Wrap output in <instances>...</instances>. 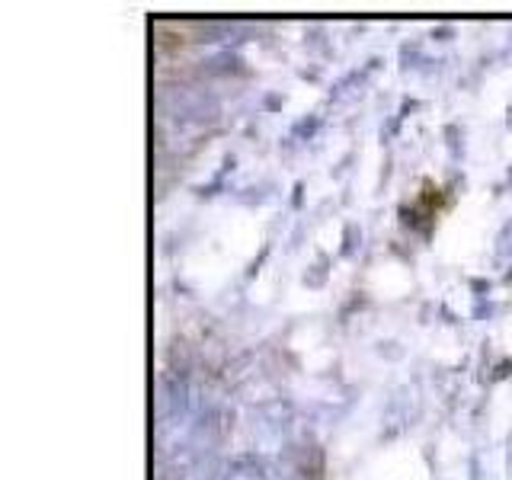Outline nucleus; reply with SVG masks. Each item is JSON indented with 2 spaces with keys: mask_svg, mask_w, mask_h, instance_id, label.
Here are the masks:
<instances>
[{
  "mask_svg": "<svg viewBox=\"0 0 512 480\" xmlns=\"http://www.w3.org/2000/svg\"><path fill=\"white\" fill-rule=\"evenodd\" d=\"M279 480H295V477H279Z\"/></svg>",
  "mask_w": 512,
  "mask_h": 480,
  "instance_id": "nucleus-1",
  "label": "nucleus"
}]
</instances>
